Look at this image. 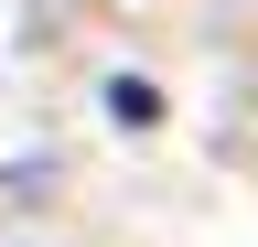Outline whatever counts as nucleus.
I'll return each instance as SVG.
<instances>
[{"instance_id":"obj_1","label":"nucleus","mask_w":258,"mask_h":247,"mask_svg":"<svg viewBox=\"0 0 258 247\" xmlns=\"http://www.w3.org/2000/svg\"><path fill=\"white\" fill-rule=\"evenodd\" d=\"M108 118H118V129H151V118H161V86H140V75H108Z\"/></svg>"}]
</instances>
